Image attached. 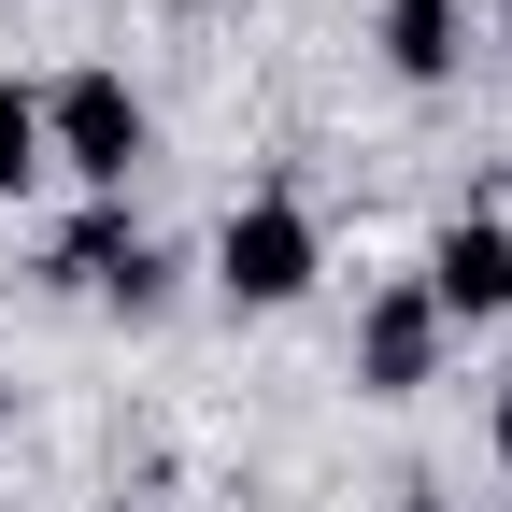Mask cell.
<instances>
[{"label":"cell","mask_w":512,"mask_h":512,"mask_svg":"<svg viewBox=\"0 0 512 512\" xmlns=\"http://www.w3.org/2000/svg\"><path fill=\"white\" fill-rule=\"evenodd\" d=\"M143 143H157V114H143V86L128 72H57L43 86V171H72L86 200H128V171H143Z\"/></svg>","instance_id":"1"},{"label":"cell","mask_w":512,"mask_h":512,"mask_svg":"<svg viewBox=\"0 0 512 512\" xmlns=\"http://www.w3.org/2000/svg\"><path fill=\"white\" fill-rule=\"evenodd\" d=\"M313 271H328V228H313L299 200H242V214L214 228V285H228L242 313H285V299H313Z\"/></svg>","instance_id":"2"},{"label":"cell","mask_w":512,"mask_h":512,"mask_svg":"<svg viewBox=\"0 0 512 512\" xmlns=\"http://www.w3.org/2000/svg\"><path fill=\"white\" fill-rule=\"evenodd\" d=\"M43 271H57V285H86V299H114V313H157V299H171V256L128 228V200H86L72 228H57Z\"/></svg>","instance_id":"3"},{"label":"cell","mask_w":512,"mask_h":512,"mask_svg":"<svg viewBox=\"0 0 512 512\" xmlns=\"http://www.w3.org/2000/svg\"><path fill=\"white\" fill-rule=\"evenodd\" d=\"M441 313H427V285H370L356 299V399H427L441 384Z\"/></svg>","instance_id":"4"},{"label":"cell","mask_w":512,"mask_h":512,"mask_svg":"<svg viewBox=\"0 0 512 512\" xmlns=\"http://www.w3.org/2000/svg\"><path fill=\"white\" fill-rule=\"evenodd\" d=\"M413 285H427L441 328H498V313H512V228H498V214H456V228L427 242Z\"/></svg>","instance_id":"5"},{"label":"cell","mask_w":512,"mask_h":512,"mask_svg":"<svg viewBox=\"0 0 512 512\" xmlns=\"http://www.w3.org/2000/svg\"><path fill=\"white\" fill-rule=\"evenodd\" d=\"M384 72L399 86H456V57H470V0H384Z\"/></svg>","instance_id":"6"},{"label":"cell","mask_w":512,"mask_h":512,"mask_svg":"<svg viewBox=\"0 0 512 512\" xmlns=\"http://www.w3.org/2000/svg\"><path fill=\"white\" fill-rule=\"evenodd\" d=\"M29 185H43V86L0 72V200H29Z\"/></svg>","instance_id":"7"},{"label":"cell","mask_w":512,"mask_h":512,"mask_svg":"<svg viewBox=\"0 0 512 512\" xmlns=\"http://www.w3.org/2000/svg\"><path fill=\"white\" fill-rule=\"evenodd\" d=\"M498 470H512V370H498Z\"/></svg>","instance_id":"8"},{"label":"cell","mask_w":512,"mask_h":512,"mask_svg":"<svg viewBox=\"0 0 512 512\" xmlns=\"http://www.w3.org/2000/svg\"><path fill=\"white\" fill-rule=\"evenodd\" d=\"M0 427H15V370H0Z\"/></svg>","instance_id":"9"},{"label":"cell","mask_w":512,"mask_h":512,"mask_svg":"<svg viewBox=\"0 0 512 512\" xmlns=\"http://www.w3.org/2000/svg\"><path fill=\"white\" fill-rule=\"evenodd\" d=\"M498 57H512V0H498Z\"/></svg>","instance_id":"10"},{"label":"cell","mask_w":512,"mask_h":512,"mask_svg":"<svg viewBox=\"0 0 512 512\" xmlns=\"http://www.w3.org/2000/svg\"><path fill=\"white\" fill-rule=\"evenodd\" d=\"M185 15H228V0H185Z\"/></svg>","instance_id":"11"}]
</instances>
